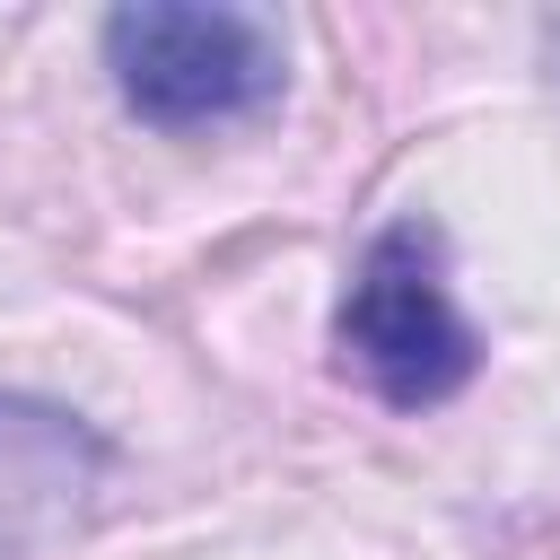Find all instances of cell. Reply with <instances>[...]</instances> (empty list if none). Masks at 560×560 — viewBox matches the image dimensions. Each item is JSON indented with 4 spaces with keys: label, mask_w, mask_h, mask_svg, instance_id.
<instances>
[{
    "label": "cell",
    "mask_w": 560,
    "mask_h": 560,
    "mask_svg": "<svg viewBox=\"0 0 560 560\" xmlns=\"http://www.w3.org/2000/svg\"><path fill=\"white\" fill-rule=\"evenodd\" d=\"M332 350L394 411H429V402H446V394L472 385L481 341H472V324L446 298V245H438V228L394 219L368 245V262H359V280H350V298L332 315Z\"/></svg>",
    "instance_id": "cell-1"
},
{
    "label": "cell",
    "mask_w": 560,
    "mask_h": 560,
    "mask_svg": "<svg viewBox=\"0 0 560 560\" xmlns=\"http://www.w3.org/2000/svg\"><path fill=\"white\" fill-rule=\"evenodd\" d=\"M105 490V438L35 394H0V560H26L88 525Z\"/></svg>",
    "instance_id": "cell-3"
},
{
    "label": "cell",
    "mask_w": 560,
    "mask_h": 560,
    "mask_svg": "<svg viewBox=\"0 0 560 560\" xmlns=\"http://www.w3.org/2000/svg\"><path fill=\"white\" fill-rule=\"evenodd\" d=\"M105 70L122 105L158 131L228 122L280 96V44L245 9H192V0H131L105 18Z\"/></svg>",
    "instance_id": "cell-2"
}]
</instances>
